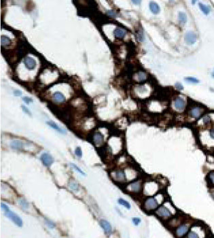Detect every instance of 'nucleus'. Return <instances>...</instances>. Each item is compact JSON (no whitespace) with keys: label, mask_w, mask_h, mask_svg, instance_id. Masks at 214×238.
I'll use <instances>...</instances> for the list:
<instances>
[{"label":"nucleus","mask_w":214,"mask_h":238,"mask_svg":"<svg viewBox=\"0 0 214 238\" xmlns=\"http://www.w3.org/2000/svg\"><path fill=\"white\" fill-rule=\"evenodd\" d=\"M21 107H22V109H23V110L24 112H25V113H26L27 114L29 115V116H31V112H30V110H29V109L27 108L26 106H23H23H22Z\"/></svg>","instance_id":"35"},{"label":"nucleus","mask_w":214,"mask_h":238,"mask_svg":"<svg viewBox=\"0 0 214 238\" xmlns=\"http://www.w3.org/2000/svg\"><path fill=\"white\" fill-rule=\"evenodd\" d=\"M69 186H70V188H71V189L75 190V191H78V190H79L78 184H76V182H72L71 183H70V184H69Z\"/></svg>","instance_id":"27"},{"label":"nucleus","mask_w":214,"mask_h":238,"mask_svg":"<svg viewBox=\"0 0 214 238\" xmlns=\"http://www.w3.org/2000/svg\"><path fill=\"white\" fill-rule=\"evenodd\" d=\"M175 87L176 89H177V90H179V91H181V90H183L184 89V86H182V84H181V83L180 82H176L175 83Z\"/></svg>","instance_id":"36"},{"label":"nucleus","mask_w":214,"mask_h":238,"mask_svg":"<svg viewBox=\"0 0 214 238\" xmlns=\"http://www.w3.org/2000/svg\"><path fill=\"white\" fill-rule=\"evenodd\" d=\"M107 14H108V15L109 16H110V17H117L116 13L115 12L112 11V10H109V11H108V12H107Z\"/></svg>","instance_id":"38"},{"label":"nucleus","mask_w":214,"mask_h":238,"mask_svg":"<svg viewBox=\"0 0 214 238\" xmlns=\"http://www.w3.org/2000/svg\"><path fill=\"white\" fill-rule=\"evenodd\" d=\"M4 213H5V215L9 219H10L16 225L19 226V227H21L22 226H23V221H22V219H21V217H20L19 215H17V214L14 213V212L11 211L10 210H8V211L5 212Z\"/></svg>","instance_id":"5"},{"label":"nucleus","mask_w":214,"mask_h":238,"mask_svg":"<svg viewBox=\"0 0 214 238\" xmlns=\"http://www.w3.org/2000/svg\"><path fill=\"white\" fill-rule=\"evenodd\" d=\"M14 95H15V96H20V95H22V93H21V91H19V90H16V91H14Z\"/></svg>","instance_id":"40"},{"label":"nucleus","mask_w":214,"mask_h":238,"mask_svg":"<svg viewBox=\"0 0 214 238\" xmlns=\"http://www.w3.org/2000/svg\"><path fill=\"white\" fill-rule=\"evenodd\" d=\"M46 223L47 225L48 226V227H50V228H51V229H53V228H54V227H55V223H52V222L51 221H50V220L46 219Z\"/></svg>","instance_id":"32"},{"label":"nucleus","mask_w":214,"mask_h":238,"mask_svg":"<svg viewBox=\"0 0 214 238\" xmlns=\"http://www.w3.org/2000/svg\"><path fill=\"white\" fill-rule=\"evenodd\" d=\"M75 153H76V156H78V157H81L82 156V150H81L80 147H77L76 149V151H75Z\"/></svg>","instance_id":"31"},{"label":"nucleus","mask_w":214,"mask_h":238,"mask_svg":"<svg viewBox=\"0 0 214 238\" xmlns=\"http://www.w3.org/2000/svg\"><path fill=\"white\" fill-rule=\"evenodd\" d=\"M199 6L200 7V8H201V10L206 15H209V13L211 12V8H210V6H206V5L203 4V3H199Z\"/></svg>","instance_id":"21"},{"label":"nucleus","mask_w":214,"mask_h":238,"mask_svg":"<svg viewBox=\"0 0 214 238\" xmlns=\"http://www.w3.org/2000/svg\"><path fill=\"white\" fill-rule=\"evenodd\" d=\"M144 208L148 211L157 210L159 208V202L155 197H151L148 198L144 203Z\"/></svg>","instance_id":"2"},{"label":"nucleus","mask_w":214,"mask_h":238,"mask_svg":"<svg viewBox=\"0 0 214 238\" xmlns=\"http://www.w3.org/2000/svg\"><path fill=\"white\" fill-rule=\"evenodd\" d=\"M23 143H22L21 141L19 140H14L13 142H12L11 143V147L12 148L15 150H20L23 148Z\"/></svg>","instance_id":"20"},{"label":"nucleus","mask_w":214,"mask_h":238,"mask_svg":"<svg viewBox=\"0 0 214 238\" xmlns=\"http://www.w3.org/2000/svg\"><path fill=\"white\" fill-rule=\"evenodd\" d=\"M46 124H47L48 126H50V127H52V129H54L55 130H56L57 131H58L59 133H61V134H65V133H66V132H65V131L64 129H61V128L59 127L58 125H57V123H55V122L51 121V120H50V121H47V122H46Z\"/></svg>","instance_id":"16"},{"label":"nucleus","mask_w":214,"mask_h":238,"mask_svg":"<svg viewBox=\"0 0 214 238\" xmlns=\"http://www.w3.org/2000/svg\"><path fill=\"white\" fill-rule=\"evenodd\" d=\"M71 165L74 168L75 170H76V171H78L80 174H82V175H83V176H86V174H85L84 172H83L82 170H81L78 166H77L76 165H75L74 163H71Z\"/></svg>","instance_id":"26"},{"label":"nucleus","mask_w":214,"mask_h":238,"mask_svg":"<svg viewBox=\"0 0 214 238\" xmlns=\"http://www.w3.org/2000/svg\"><path fill=\"white\" fill-rule=\"evenodd\" d=\"M99 224L102 229H104V231L106 232V233L108 234V235H110V234L112 233V225H111V224L109 223L108 221L102 219L100 221Z\"/></svg>","instance_id":"10"},{"label":"nucleus","mask_w":214,"mask_h":238,"mask_svg":"<svg viewBox=\"0 0 214 238\" xmlns=\"http://www.w3.org/2000/svg\"><path fill=\"white\" fill-rule=\"evenodd\" d=\"M205 229L201 225H195L190 228L186 238H205Z\"/></svg>","instance_id":"1"},{"label":"nucleus","mask_w":214,"mask_h":238,"mask_svg":"<svg viewBox=\"0 0 214 238\" xmlns=\"http://www.w3.org/2000/svg\"><path fill=\"white\" fill-rule=\"evenodd\" d=\"M132 221H133V224L135 225H136V226H137L140 223H141V219H139V218H133V219H132Z\"/></svg>","instance_id":"34"},{"label":"nucleus","mask_w":214,"mask_h":238,"mask_svg":"<svg viewBox=\"0 0 214 238\" xmlns=\"http://www.w3.org/2000/svg\"><path fill=\"white\" fill-rule=\"evenodd\" d=\"M209 134L210 138H211V139H213V140H214V127L211 129V130L209 131Z\"/></svg>","instance_id":"39"},{"label":"nucleus","mask_w":214,"mask_h":238,"mask_svg":"<svg viewBox=\"0 0 214 238\" xmlns=\"http://www.w3.org/2000/svg\"><path fill=\"white\" fill-rule=\"evenodd\" d=\"M137 38L139 41L144 40V33H143V31H138L137 34Z\"/></svg>","instance_id":"29"},{"label":"nucleus","mask_w":214,"mask_h":238,"mask_svg":"<svg viewBox=\"0 0 214 238\" xmlns=\"http://www.w3.org/2000/svg\"><path fill=\"white\" fill-rule=\"evenodd\" d=\"M202 113H203V110H202L201 108H199V107H195V108H193V109H191V110L190 111V116H193V118H199V117L201 116Z\"/></svg>","instance_id":"13"},{"label":"nucleus","mask_w":214,"mask_h":238,"mask_svg":"<svg viewBox=\"0 0 214 238\" xmlns=\"http://www.w3.org/2000/svg\"><path fill=\"white\" fill-rule=\"evenodd\" d=\"M0 42H1V45L2 46H8L11 44V39L8 36L2 35L1 37V39H0Z\"/></svg>","instance_id":"19"},{"label":"nucleus","mask_w":214,"mask_h":238,"mask_svg":"<svg viewBox=\"0 0 214 238\" xmlns=\"http://www.w3.org/2000/svg\"><path fill=\"white\" fill-rule=\"evenodd\" d=\"M19 203H20V205H21L22 207L24 208H27L29 207V203H27V201H26L25 200H24V199L20 200Z\"/></svg>","instance_id":"28"},{"label":"nucleus","mask_w":214,"mask_h":238,"mask_svg":"<svg viewBox=\"0 0 214 238\" xmlns=\"http://www.w3.org/2000/svg\"><path fill=\"white\" fill-rule=\"evenodd\" d=\"M156 214L158 217L162 218V219H169V218H171L172 217V215H173L171 210L164 205L160 206V207L156 210Z\"/></svg>","instance_id":"3"},{"label":"nucleus","mask_w":214,"mask_h":238,"mask_svg":"<svg viewBox=\"0 0 214 238\" xmlns=\"http://www.w3.org/2000/svg\"><path fill=\"white\" fill-rule=\"evenodd\" d=\"M115 176V179L118 181L120 182H124L126 181V174L123 170H118V171H116L114 173Z\"/></svg>","instance_id":"11"},{"label":"nucleus","mask_w":214,"mask_h":238,"mask_svg":"<svg viewBox=\"0 0 214 238\" xmlns=\"http://www.w3.org/2000/svg\"><path fill=\"white\" fill-rule=\"evenodd\" d=\"M208 180L210 182V183L212 185L214 186V172H211L208 174Z\"/></svg>","instance_id":"25"},{"label":"nucleus","mask_w":214,"mask_h":238,"mask_svg":"<svg viewBox=\"0 0 214 238\" xmlns=\"http://www.w3.org/2000/svg\"><path fill=\"white\" fill-rule=\"evenodd\" d=\"M93 139H94V142L95 144H96L97 145H99V144H102L103 142H104V138L101 133L96 132L94 135Z\"/></svg>","instance_id":"15"},{"label":"nucleus","mask_w":214,"mask_h":238,"mask_svg":"<svg viewBox=\"0 0 214 238\" xmlns=\"http://www.w3.org/2000/svg\"><path fill=\"white\" fill-rule=\"evenodd\" d=\"M118 203L120 204V205H123L124 207H125L127 209H130V203H128V201H126V200H124V199H122V198H120V199H118Z\"/></svg>","instance_id":"24"},{"label":"nucleus","mask_w":214,"mask_h":238,"mask_svg":"<svg viewBox=\"0 0 214 238\" xmlns=\"http://www.w3.org/2000/svg\"><path fill=\"white\" fill-rule=\"evenodd\" d=\"M203 122L205 125L209 124L210 122H211V117L209 115H207L203 118Z\"/></svg>","instance_id":"33"},{"label":"nucleus","mask_w":214,"mask_h":238,"mask_svg":"<svg viewBox=\"0 0 214 238\" xmlns=\"http://www.w3.org/2000/svg\"><path fill=\"white\" fill-rule=\"evenodd\" d=\"M24 64H25V67L29 70H33L36 66V61L32 57H27L24 60Z\"/></svg>","instance_id":"9"},{"label":"nucleus","mask_w":214,"mask_h":238,"mask_svg":"<svg viewBox=\"0 0 214 238\" xmlns=\"http://www.w3.org/2000/svg\"><path fill=\"white\" fill-rule=\"evenodd\" d=\"M126 31L122 28H116L114 31V36L117 38H123L125 36Z\"/></svg>","instance_id":"17"},{"label":"nucleus","mask_w":214,"mask_h":238,"mask_svg":"<svg viewBox=\"0 0 214 238\" xmlns=\"http://www.w3.org/2000/svg\"><path fill=\"white\" fill-rule=\"evenodd\" d=\"M174 106L177 110H182L184 109L186 106V102L182 98H177L174 102Z\"/></svg>","instance_id":"12"},{"label":"nucleus","mask_w":214,"mask_h":238,"mask_svg":"<svg viewBox=\"0 0 214 238\" xmlns=\"http://www.w3.org/2000/svg\"><path fill=\"white\" fill-rule=\"evenodd\" d=\"M178 19H179V21L182 24H185L186 22H187V16L184 12H179V15H178Z\"/></svg>","instance_id":"22"},{"label":"nucleus","mask_w":214,"mask_h":238,"mask_svg":"<svg viewBox=\"0 0 214 238\" xmlns=\"http://www.w3.org/2000/svg\"><path fill=\"white\" fill-rule=\"evenodd\" d=\"M190 229V226L188 224H182L176 228L175 230V234L176 237L182 238L185 235H187Z\"/></svg>","instance_id":"4"},{"label":"nucleus","mask_w":214,"mask_h":238,"mask_svg":"<svg viewBox=\"0 0 214 238\" xmlns=\"http://www.w3.org/2000/svg\"><path fill=\"white\" fill-rule=\"evenodd\" d=\"M146 78V74H144V73H142V72L139 73V74H138V79L140 81L145 80Z\"/></svg>","instance_id":"30"},{"label":"nucleus","mask_w":214,"mask_h":238,"mask_svg":"<svg viewBox=\"0 0 214 238\" xmlns=\"http://www.w3.org/2000/svg\"><path fill=\"white\" fill-rule=\"evenodd\" d=\"M52 98H53V100H54V101H55V102L57 103H62L63 102H65V98L64 95L61 92L55 93L52 95Z\"/></svg>","instance_id":"14"},{"label":"nucleus","mask_w":214,"mask_h":238,"mask_svg":"<svg viewBox=\"0 0 214 238\" xmlns=\"http://www.w3.org/2000/svg\"><path fill=\"white\" fill-rule=\"evenodd\" d=\"M41 161L43 163V164L46 167H50L54 163V158L50 154L44 152L41 155Z\"/></svg>","instance_id":"7"},{"label":"nucleus","mask_w":214,"mask_h":238,"mask_svg":"<svg viewBox=\"0 0 214 238\" xmlns=\"http://www.w3.org/2000/svg\"><path fill=\"white\" fill-rule=\"evenodd\" d=\"M132 2L135 3V5H139L141 3V1H132Z\"/></svg>","instance_id":"41"},{"label":"nucleus","mask_w":214,"mask_h":238,"mask_svg":"<svg viewBox=\"0 0 214 238\" xmlns=\"http://www.w3.org/2000/svg\"><path fill=\"white\" fill-rule=\"evenodd\" d=\"M142 185L141 182L136 181L133 182V183L130 184L129 185L127 186V189L128 191L133 192V193H139L142 189Z\"/></svg>","instance_id":"8"},{"label":"nucleus","mask_w":214,"mask_h":238,"mask_svg":"<svg viewBox=\"0 0 214 238\" xmlns=\"http://www.w3.org/2000/svg\"><path fill=\"white\" fill-rule=\"evenodd\" d=\"M149 8L150 11H151L153 14L156 15V14H158L160 12V7L156 2H154V1L150 2Z\"/></svg>","instance_id":"18"},{"label":"nucleus","mask_w":214,"mask_h":238,"mask_svg":"<svg viewBox=\"0 0 214 238\" xmlns=\"http://www.w3.org/2000/svg\"><path fill=\"white\" fill-rule=\"evenodd\" d=\"M23 100L24 102H25V103H26V104H30L31 102H33L32 99L29 98H28V97H25V98H23Z\"/></svg>","instance_id":"37"},{"label":"nucleus","mask_w":214,"mask_h":238,"mask_svg":"<svg viewBox=\"0 0 214 238\" xmlns=\"http://www.w3.org/2000/svg\"><path fill=\"white\" fill-rule=\"evenodd\" d=\"M195 2H196V1H192V3H193V4H194V3H195Z\"/></svg>","instance_id":"43"},{"label":"nucleus","mask_w":214,"mask_h":238,"mask_svg":"<svg viewBox=\"0 0 214 238\" xmlns=\"http://www.w3.org/2000/svg\"><path fill=\"white\" fill-rule=\"evenodd\" d=\"M197 37L195 33L193 31H188L185 34L184 36V39H185L186 43L188 45H193L197 41Z\"/></svg>","instance_id":"6"},{"label":"nucleus","mask_w":214,"mask_h":238,"mask_svg":"<svg viewBox=\"0 0 214 238\" xmlns=\"http://www.w3.org/2000/svg\"><path fill=\"white\" fill-rule=\"evenodd\" d=\"M211 76H212V78H214V71L211 74Z\"/></svg>","instance_id":"42"},{"label":"nucleus","mask_w":214,"mask_h":238,"mask_svg":"<svg viewBox=\"0 0 214 238\" xmlns=\"http://www.w3.org/2000/svg\"><path fill=\"white\" fill-rule=\"evenodd\" d=\"M184 80H185L186 82L192 83V84H197V83L200 82V80L199 79L194 78V77H186L184 78Z\"/></svg>","instance_id":"23"}]
</instances>
